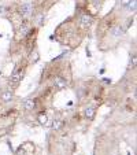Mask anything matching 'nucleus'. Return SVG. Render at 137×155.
Returning <instances> with one entry per match:
<instances>
[{
	"label": "nucleus",
	"mask_w": 137,
	"mask_h": 155,
	"mask_svg": "<svg viewBox=\"0 0 137 155\" xmlns=\"http://www.w3.org/2000/svg\"><path fill=\"white\" fill-rule=\"evenodd\" d=\"M24 78V70L22 69H15L14 73L10 77V84L11 85H18Z\"/></svg>",
	"instance_id": "obj_1"
},
{
	"label": "nucleus",
	"mask_w": 137,
	"mask_h": 155,
	"mask_svg": "<svg viewBox=\"0 0 137 155\" xmlns=\"http://www.w3.org/2000/svg\"><path fill=\"white\" fill-rule=\"evenodd\" d=\"M18 12H19V15H21L22 18L30 17V15L33 14V6H32V3H24L22 6L19 7Z\"/></svg>",
	"instance_id": "obj_2"
},
{
	"label": "nucleus",
	"mask_w": 137,
	"mask_h": 155,
	"mask_svg": "<svg viewBox=\"0 0 137 155\" xmlns=\"http://www.w3.org/2000/svg\"><path fill=\"white\" fill-rule=\"evenodd\" d=\"M80 22H81V26L84 29H88V28H90L92 24H93V18L90 17L89 14H84L81 17V19H80Z\"/></svg>",
	"instance_id": "obj_3"
},
{
	"label": "nucleus",
	"mask_w": 137,
	"mask_h": 155,
	"mask_svg": "<svg viewBox=\"0 0 137 155\" xmlns=\"http://www.w3.org/2000/svg\"><path fill=\"white\" fill-rule=\"evenodd\" d=\"M12 99H14V92L11 89H6V91H3L0 94V100L3 103H10Z\"/></svg>",
	"instance_id": "obj_4"
},
{
	"label": "nucleus",
	"mask_w": 137,
	"mask_h": 155,
	"mask_svg": "<svg viewBox=\"0 0 137 155\" xmlns=\"http://www.w3.org/2000/svg\"><path fill=\"white\" fill-rule=\"evenodd\" d=\"M67 85H69L67 84V81L60 76L55 77V80H54V87H55L56 89H66Z\"/></svg>",
	"instance_id": "obj_5"
},
{
	"label": "nucleus",
	"mask_w": 137,
	"mask_h": 155,
	"mask_svg": "<svg viewBox=\"0 0 137 155\" xmlns=\"http://www.w3.org/2000/svg\"><path fill=\"white\" fill-rule=\"evenodd\" d=\"M22 107H24V110H26V111H32V110H34V107H36L34 99H30V97L24 99V102H22Z\"/></svg>",
	"instance_id": "obj_6"
},
{
	"label": "nucleus",
	"mask_w": 137,
	"mask_h": 155,
	"mask_svg": "<svg viewBox=\"0 0 137 155\" xmlns=\"http://www.w3.org/2000/svg\"><path fill=\"white\" fill-rule=\"evenodd\" d=\"M125 32H126V28L122 26V25H117V26H114L111 29V35L114 37H121V36L125 35Z\"/></svg>",
	"instance_id": "obj_7"
},
{
	"label": "nucleus",
	"mask_w": 137,
	"mask_h": 155,
	"mask_svg": "<svg viewBox=\"0 0 137 155\" xmlns=\"http://www.w3.org/2000/svg\"><path fill=\"white\" fill-rule=\"evenodd\" d=\"M95 114H96V108H95V107L89 106V107L85 108L84 115H85V118H86V120H89V121L93 120V118H95Z\"/></svg>",
	"instance_id": "obj_8"
},
{
	"label": "nucleus",
	"mask_w": 137,
	"mask_h": 155,
	"mask_svg": "<svg viewBox=\"0 0 137 155\" xmlns=\"http://www.w3.org/2000/svg\"><path fill=\"white\" fill-rule=\"evenodd\" d=\"M37 121L40 125H44V126H47L50 125V120H48V115L45 114V113H40L37 117Z\"/></svg>",
	"instance_id": "obj_9"
},
{
	"label": "nucleus",
	"mask_w": 137,
	"mask_h": 155,
	"mask_svg": "<svg viewBox=\"0 0 137 155\" xmlns=\"http://www.w3.org/2000/svg\"><path fill=\"white\" fill-rule=\"evenodd\" d=\"M30 32V28L26 24H24L22 25V26L19 28V33H21V36H22V37H25V36H28V33Z\"/></svg>",
	"instance_id": "obj_10"
},
{
	"label": "nucleus",
	"mask_w": 137,
	"mask_h": 155,
	"mask_svg": "<svg viewBox=\"0 0 137 155\" xmlns=\"http://www.w3.org/2000/svg\"><path fill=\"white\" fill-rule=\"evenodd\" d=\"M136 6H137V2H136V0H132L130 3L128 4L126 10H128L129 12H134V11H136Z\"/></svg>",
	"instance_id": "obj_11"
},
{
	"label": "nucleus",
	"mask_w": 137,
	"mask_h": 155,
	"mask_svg": "<svg viewBox=\"0 0 137 155\" xmlns=\"http://www.w3.org/2000/svg\"><path fill=\"white\" fill-rule=\"evenodd\" d=\"M62 125H63L62 120H54L52 121V128L55 129V130H59V129L62 128Z\"/></svg>",
	"instance_id": "obj_12"
},
{
	"label": "nucleus",
	"mask_w": 137,
	"mask_h": 155,
	"mask_svg": "<svg viewBox=\"0 0 137 155\" xmlns=\"http://www.w3.org/2000/svg\"><path fill=\"white\" fill-rule=\"evenodd\" d=\"M44 19H45V17H44V14H40L36 17V22H37V25H43L44 24Z\"/></svg>",
	"instance_id": "obj_13"
},
{
	"label": "nucleus",
	"mask_w": 137,
	"mask_h": 155,
	"mask_svg": "<svg viewBox=\"0 0 137 155\" xmlns=\"http://www.w3.org/2000/svg\"><path fill=\"white\" fill-rule=\"evenodd\" d=\"M130 2H132V0H118V4H119L122 8H126V7H128V4L130 3Z\"/></svg>",
	"instance_id": "obj_14"
},
{
	"label": "nucleus",
	"mask_w": 137,
	"mask_h": 155,
	"mask_svg": "<svg viewBox=\"0 0 137 155\" xmlns=\"http://www.w3.org/2000/svg\"><path fill=\"white\" fill-rule=\"evenodd\" d=\"M136 63H137V58L133 54V55L130 56V64H129V66H130V68H136Z\"/></svg>",
	"instance_id": "obj_15"
},
{
	"label": "nucleus",
	"mask_w": 137,
	"mask_h": 155,
	"mask_svg": "<svg viewBox=\"0 0 137 155\" xmlns=\"http://www.w3.org/2000/svg\"><path fill=\"white\" fill-rule=\"evenodd\" d=\"M6 12V7L4 6H0V14H4Z\"/></svg>",
	"instance_id": "obj_16"
},
{
	"label": "nucleus",
	"mask_w": 137,
	"mask_h": 155,
	"mask_svg": "<svg viewBox=\"0 0 137 155\" xmlns=\"http://www.w3.org/2000/svg\"><path fill=\"white\" fill-rule=\"evenodd\" d=\"M0 88H2V87H0Z\"/></svg>",
	"instance_id": "obj_17"
}]
</instances>
